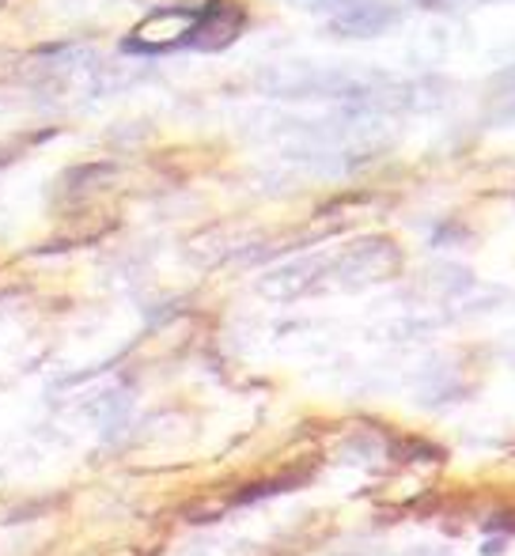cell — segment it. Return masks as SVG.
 Returning <instances> with one entry per match:
<instances>
[{"mask_svg": "<svg viewBox=\"0 0 515 556\" xmlns=\"http://www.w3.org/2000/svg\"><path fill=\"white\" fill-rule=\"evenodd\" d=\"M243 27V4L236 0H201V8H163L152 20H145L129 35L133 46L163 50V46H201L213 42L224 46Z\"/></svg>", "mask_w": 515, "mask_h": 556, "instance_id": "6da1fadb", "label": "cell"}]
</instances>
